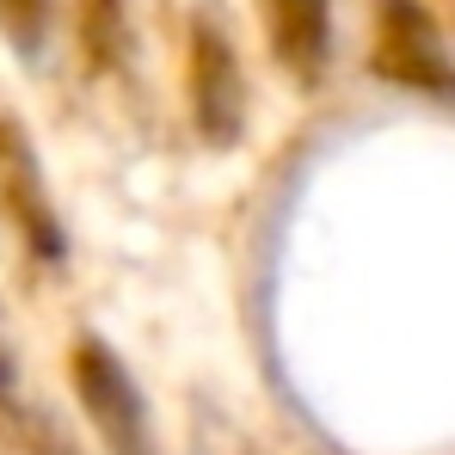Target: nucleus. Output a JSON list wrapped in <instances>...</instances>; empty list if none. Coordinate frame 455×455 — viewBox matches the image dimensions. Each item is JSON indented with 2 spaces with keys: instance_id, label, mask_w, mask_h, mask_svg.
<instances>
[{
  "instance_id": "6e6552de",
  "label": "nucleus",
  "mask_w": 455,
  "mask_h": 455,
  "mask_svg": "<svg viewBox=\"0 0 455 455\" xmlns=\"http://www.w3.org/2000/svg\"><path fill=\"white\" fill-rule=\"evenodd\" d=\"M31 400H25V381H19V363H12V345H6V326H0V437L25 443L31 431Z\"/></svg>"
},
{
  "instance_id": "f03ea898",
  "label": "nucleus",
  "mask_w": 455,
  "mask_h": 455,
  "mask_svg": "<svg viewBox=\"0 0 455 455\" xmlns=\"http://www.w3.org/2000/svg\"><path fill=\"white\" fill-rule=\"evenodd\" d=\"M246 68H240V44L222 25V12H191V37H185V105L191 124L210 148H234L246 136Z\"/></svg>"
},
{
  "instance_id": "f257e3e1",
  "label": "nucleus",
  "mask_w": 455,
  "mask_h": 455,
  "mask_svg": "<svg viewBox=\"0 0 455 455\" xmlns=\"http://www.w3.org/2000/svg\"><path fill=\"white\" fill-rule=\"evenodd\" d=\"M68 387H75L80 412L99 437L105 455H166L160 450V431H154V412L142 400V387L130 376V363L105 345V339H75L68 351Z\"/></svg>"
},
{
  "instance_id": "20e7f679",
  "label": "nucleus",
  "mask_w": 455,
  "mask_h": 455,
  "mask_svg": "<svg viewBox=\"0 0 455 455\" xmlns=\"http://www.w3.org/2000/svg\"><path fill=\"white\" fill-rule=\"evenodd\" d=\"M370 68L406 92H437V99L455 92V62L443 50V31L419 0H376Z\"/></svg>"
},
{
  "instance_id": "0eeeda50",
  "label": "nucleus",
  "mask_w": 455,
  "mask_h": 455,
  "mask_svg": "<svg viewBox=\"0 0 455 455\" xmlns=\"http://www.w3.org/2000/svg\"><path fill=\"white\" fill-rule=\"evenodd\" d=\"M124 50H130L124 0H86V56H92V68L124 62Z\"/></svg>"
},
{
  "instance_id": "423d86ee",
  "label": "nucleus",
  "mask_w": 455,
  "mask_h": 455,
  "mask_svg": "<svg viewBox=\"0 0 455 455\" xmlns=\"http://www.w3.org/2000/svg\"><path fill=\"white\" fill-rule=\"evenodd\" d=\"M50 25H56V0H0V37H6L25 62H44Z\"/></svg>"
},
{
  "instance_id": "7ed1b4c3",
  "label": "nucleus",
  "mask_w": 455,
  "mask_h": 455,
  "mask_svg": "<svg viewBox=\"0 0 455 455\" xmlns=\"http://www.w3.org/2000/svg\"><path fill=\"white\" fill-rule=\"evenodd\" d=\"M0 222L12 228V240L25 246L31 265H44V271L68 265V228H62L56 191L44 179L37 142L25 136L19 117H0Z\"/></svg>"
},
{
  "instance_id": "39448f33",
  "label": "nucleus",
  "mask_w": 455,
  "mask_h": 455,
  "mask_svg": "<svg viewBox=\"0 0 455 455\" xmlns=\"http://www.w3.org/2000/svg\"><path fill=\"white\" fill-rule=\"evenodd\" d=\"M259 25H265V50L277 56V68L290 80H314L332 62V0H259Z\"/></svg>"
}]
</instances>
